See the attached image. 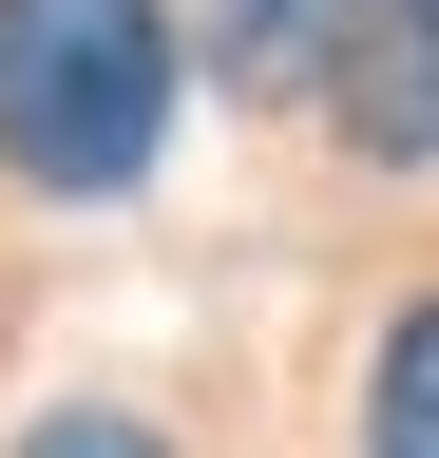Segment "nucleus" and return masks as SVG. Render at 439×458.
<instances>
[{
    "mask_svg": "<svg viewBox=\"0 0 439 458\" xmlns=\"http://www.w3.org/2000/svg\"><path fill=\"white\" fill-rule=\"evenodd\" d=\"M173 0H0V172L20 191H134L173 134Z\"/></svg>",
    "mask_w": 439,
    "mask_h": 458,
    "instance_id": "obj_1",
    "label": "nucleus"
},
{
    "mask_svg": "<svg viewBox=\"0 0 439 458\" xmlns=\"http://www.w3.org/2000/svg\"><path fill=\"white\" fill-rule=\"evenodd\" d=\"M325 38H344V0H210V77L267 96V114L325 96Z\"/></svg>",
    "mask_w": 439,
    "mask_h": 458,
    "instance_id": "obj_3",
    "label": "nucleus"
},
{
    "mask_svg": "<svg viewBox=\"0 0 439 458\" xmlns=\"http://www.w3.org/2000/svg\"><path fill=\"white\" fill-rule=\"evenodd\" d=\"M363 458H439V286L382 325V363H363Z\"/></svg>",
    "mask_w": 439,
    "mask_h": 458,
    "instance_id": "obj_4",
    "label": "nucleus"
},
{
    "mask_svg": "<svg viewBox=\"0 0 439 458\" xmlns=\"http://www.w3.org/2000/svg\"><path fill=\"white\" fill-rule=\"evenodd\" d=\"M306 114H325L363 172H439V0H344Z\"/></svg>",
    "mask_w": 439,
    "mask_h": 458,
    "instance_id": "obj_2",
    "label": "nucleus"
},
{
    "mask_svg": "<svg viewBox=\"0 0 439 458\" xmlns=\"http://www.w3.org/2000/svg\"><path fill=\"white\" fill-rule=\"evenodd\" d=\"M20 458H173V439L115 420V401H58V420H20Z\"/></svg>",
    "mask_w": 439,
    "mask_h": 458,
    "instance_id": "obj_5",
    "label": "nucleus"
}]
</instances>
